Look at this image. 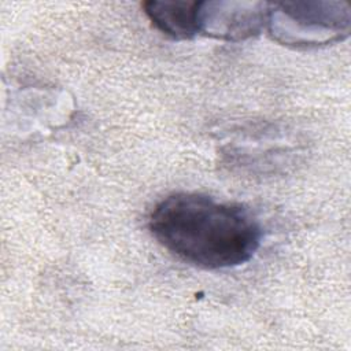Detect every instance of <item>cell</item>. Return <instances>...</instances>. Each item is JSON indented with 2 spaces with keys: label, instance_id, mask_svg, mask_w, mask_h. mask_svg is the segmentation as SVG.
I'll list each match as a JSON object with an SVG mask.
<instances>
[{
  "label": "cell",
  "instance_id": "cell-1",
  "mask_svg": "<svg viewBox=\"0 0 351 351\" xmlns=\"http://www.w3.org/2000/svg\"><path fill=\"white\" fill-rule=\"evenodd\" d=\"M148 226L167 251L210 270L247 263L262 241V228L247 208L195 192H177L162 199L154 207Z\"/></svg>",
  "mask_w": 351,
  "mask_h": 351
},
{
  "label": "cell",
  "instance_id": "cell-2",
  "mask_svg": "<svg viewBox=\"0 0 351 351\" xmlns=\"http://www.w3.org/2000/svg\"><path fill=\"white\" fill-rule=\"evenodd\" d=\"M266 26L273 40L295 48L341 41L350 34L351 11L346 1H289L269 5Z\"/></svg>",
  "mask_w": 351,
  "mask_h": 351
},
{
  "label": "cell",
  "instance_id": "cell-3",
  "mask_svg": "<svg viewBox=\"0 0 351 351\" xmlns=\"http://www.w3.org/2000/svg\"><path fill=\"white\" fill-rule=\"evenodd\" d=\"M269 4L262 1H199V33L226 41L254 37L266 26Z\"/></svg>",
  "mask_w": 351,
  "mask_h": 351
},
{
  "label": "cell",
  "instance_id": "cell-4",
  "mask_svg": "<svg viewBox=\"0 0 351 351\" xmlns=\"http://www.w3.org/2000/svg\"><path fill=\"white\" fill-rule=\"evenodd\" d=\"M199 1H158L143 4L144 14L162 33L174 40H189L199 33Z\"/></svg>",
  "mask_w": 351,
  "mask_h": 351
}]
</instances>
